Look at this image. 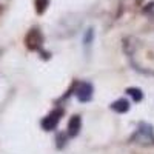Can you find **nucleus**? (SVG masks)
I'll return each mask as SVG.
<instances>
[{"label":"nucleus","mask_w":154,"mask_h":154,"mask_svg":"<svg viewBox=\"0 0 154 154\" xmlns=\"http://www.w3.org/2000/svg\"><path fill=\"white\" fill-rule=\"evenodd\" d=\"M131 142L134 143H140V145H154V131H152V126L148 123H140L137 131L133 134L131 137Z\"/></svg>","instance_id":"nucleus-1"},{"label":"nucleus","mask_w":154,"mask_h":154,"mask_svg":"<svg viewBox=\"0 0 154 154\" xmlns=\"http://www.w3.org/2000/svg\"><path fill=\"white\" fill-rule=\"evenodd\" d=\"M62 116H63V109H62V108L53 109V111H51L46 117L42 120V128H43L45 131H53L54 128L57 126V123L60 122Z\"/></svg>","instance_id":"nucleus-2"},{"label":"nucleus","mask_w":154,"mask_h":154,"mask_svg":"<svg viewBox=\"0 0 154 154\" xmlns=\"http://www.w3.org/2000/svg\"><path fill=\"white\" fill-rule=\"evenodd\" d=\"M42 43H43V35H42L40 31L35 29V28L31 29V31L26 34V37H25V45H26V48L31 49V51L40 49Z\"/></svg>","instance_id":"nucleus-3"},{"label":"nucleus","mask_w":154,"mask_h":154,"mask_svg":"<svg viewBox=\"0 0 154 154\" xmlns=\"http://www.w3.org/2000/svg\"><path fill=\"white\" fill-rule=\"evenodd\" d=\"M75 96L80 102H89L93 99V85L89 82H82L79 83L75 89Z\"/></svg>","instance_id":"nucleus-4"},{"label":"nucleus","mask_w":154,"mask_h":154,"mask_svg":"<svg viewBox=\"0 0 154 154\" xmlns=\"http://www.w3.org/2000/svg\"><path fill=\"white\" fill-rule=\"evenodd\" d=\"M80 126H82V119L80 116H72L68 122V136L69 137H75L80 131Z\"/></svg>","instance_id":"nucleus-5"},{"label":"nucleus","mask_w":154,"mask_h":154,"mask_svg":"<svg viewBox=\"0 0 154 154\" xmlns=\"http://www.w3.org/2000/svg\"><path fill=\"white\" fill-rule=\"evenodd\" d=\"M111 109L116 111V112L123 114V112H126L128 109H130V103H128L126 99H119V100H116L114 103L111 105Z\"/></svg>","instance_id":"nucleus-6"},{"label":"nucleus","mask_w":154,"mask_h":154,"mask_svg":"<svg viewBox=\"0 0 154 154\" xmlns=\"http://www.w3.org/2000/svg\"><path fill=\"white\" fill-rule=\"evenodd\" d=\"M126 94L131 96L134 99V102H140V100L143 99V94H142V91H140L139 88H128L126 89Z\"/></svg>","instance_id":"nucleus-7"},{"label":"nucleus","mask_w":154,"mask_h":154,"mask_svg":"<svg viewBox=\"0 0 154 154\" xmlns=\"http://www.w3.org/2000/svg\"><path fill=\"white\" fill-rule=\"evenodd\" d=\"M35 11L37 14H43V12L46 11V8L49 6V0H35Z\"/></svg>","instance_id":"nucleus-8"},{"label":"nucleus","mask_w":154,"mask_h":154,"mask_svg":"<svg viewBox=\"0 0 154 154\" xmlns=\"http://www.w3.org/2000/svg\"><path fill=\"white\" fill-rule=\"evenodd\" d=\"M65 143H66L65 134H63V133H59V134H57V148H63V146H65Z\"/></svg>","instance_id":"nucleus-9"},{"label":"nucleus","mask_w":154,"mask_h":154,"mask_svg":"<svg viewBox=\"0 0 154 154\" xmlns=\"http://www.w3.org/2000/svg\"><path fill=\"white\" fill-rule=\"evenodd\" d=\"M93 34H94V32H93V29H88V31H86V34H85V40H83V42H85V45L91 43V40H93Z\"/></svg>","instance_id":"nucleus-10"}]
</instances>
